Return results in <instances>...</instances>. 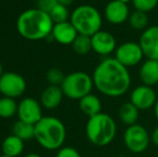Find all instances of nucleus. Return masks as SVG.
<instances>
[{
    "label": "nucleus",
    "instance_id": "obj_1",
    "mask_svg": "<svg viewBox=\"0 0 158 157\" xmlns=\"http://www.w3.org/2000/svg\"><path fill=\"white\" fill-rule=\"evenodd\" d=\"M93 81L98 92L112 98L123 96L131 85L128 68L114 57H108L98 64L93 73Z\"/></svg>",
    "mask_w": 158,
    "mask_h": 157
},
{
    "label": "nucleus",
    "instance_id": "obj_2",
    "mask_svg": "<svg viewBox=\"0 0 158 157\" xmlns=\"http://www.w3.org/2000/svg\"><path fill=\"white\" fill-rule=\"evenodd\" d=\"M54 23L50 14L40 9H29L19 14L16 29L23 38L37 41L48 38L52 34Z\"/></svg>",
    "mask_w": 158,
    "mask_h": 157
},
{
    "label": "nucleus",
    "instance_id": "obj_3",
    "mask_svg": "<svg viewBox=\"0 0 158 157\" xmlns=\"http://www.w3.org/2000/svg\"><path fill=\"white\" fill-rule=\"evenodd\" d=\"M64 123L54 116H43L35 125V139L46 150H59L66 140Z\"/></svg>",
    "mask_w": 158,
    "mask_h": 157
},
{
    "label": "nucleus",
    "instance_id": "obj_4",
    "mask_svg": "<svg viewBox=\"0 0 158 157\" xmlns=\"http://www.w3.org/2000/svg\"><path fill=\"white\" fill-rule=\"evenodd\" d=\"M116 123L113 118L103 112L88 118L85 128L87 139L97 147H106L112 143L116 136Z\"/></svg>",
    "mask_w": 158,
    "mask_h": 157
},
{
    "label": "nucleus",
    "instance_id": "obj_5",
    "mask_svg": "<svg viewBox=\"0 0 158 157\" xmlns=\"http://www.w3.org/2000/svg\"><path fill=\"white\" fill-rule=\"evenodd\" d=\"M70 22L77 29V34L92 37L101 30L102 16L95 6L82 4L72 11Z\"/></svg>",
    "mask_w": 158,
    "mask_h": 157
},
{
    "label": "nucleus",
    "instance_id": "obj_6",
    "mask_svg": "<svg viewBox=\"0 0 158 157\" xmlns=\"http://www.w3.org/2000/svg\"><path fill=\"white\" fill-rule=\"evenodd\" d=\"M60 87L66 97L73 100H80L92 93L94 81L93 76H90L86 72L75 71L64 76Z\"/></svg>",
    "mask_w": 158,
    "mask_h": 157
},
{
    "label": "nucleus",
    "instance_id": "obj_7",
    "mask_svg": "<svg viewBox=\"0 0 158 157\" xmlns=\"http://www.w3.org/2000/svg\"><path fill=\"white\" fill-rule=\"evenodd\" d=\"M124 143L129 152L135 154L143 153L151 143V134L140 124L128 126L124 134Z\"/></svg>",
    "mask_w": 158,
    "mask_h": 157
},
{
    "label": "nucleus",
    "instance_id": "obj_8",
    "mask_svg": "<svg viewBox=\"0 0 158 157\" xmlns=\"http://www.w3.org/2000/svg\"><path fill=\"white\" fill-rule=\"evenodd\" d=\"M114 58L125 66L126 68L135 67L139 65L144 57L143 51L139 42L126 41L116 48L114 52Z\"/></svg>",
    "mask_w": 158,
    "mask_h": 157
},
{
    "label": "nucleus",
    "instance_id": "obj_9",
    "mask_svg": "<svg viewBox=\"0 0 158 157\" xmlns=\"http://www.w3.org/2000/svg\"><path fill=\"white\" fill-rule=\"evenodd\" d=\"M27 84L21 74L16 72H3L0 76V93L4 97L19 98L26 92Z\"/></svg>",
    "mask_w": 158,
    "mask_h": 157
},
{
    "label": "nucleus",
    "instance_id": "obj_10",
    "mask_svg": "<svg viewBox=\"0 0 158 157\" xmlns=\"http://www.w3.org/2000/svg\"><path fill=\"white\" fill-rule=\"evenodd\" d=\"M17 116L19 121L35 125L43 118L40 101L35 100L31 97H26L22 99L17 107Z\"/></svg>",
    "mask_w": 158,
    "mask_h": 157
},
{
    "label": "nucleus",
    "instance_id": "obj_11",
    "mask_svg": "<svg viewBox=\"0 0 158 157\" xmlns=\"http://www.w3.org/2000/svg\"><path fill=\"white\" fill-rule=\"evenodd\" d=\"M157 98L154 88L143 84L133 88L130 94V102L135 105L140 111L153 108L156 103Z\"/></svg>",
    "mask_w": 158,
    "mask_h": 157
},
{
    "label": "nucleus",
    "instance_id": "obj_12",
    "mask_svg": "<svg viewBox=\"0 0 158 157\" xmlns=\"http://www.w3.org/2000/svg\"><path fill=\"white\" fill-rule=\"evenodd\" d=\"M139 44L144 57L158 60V25L148 26L140 36Z\"/></svg>",
    "mask_w": 158,
    "mask_h": 157
},
{
    "label": "nucleus",
    "instance_id": "obj_13",
    "mask_svg": "<svg viewBox=\"0 0 158 157\" xmlns=\"http://www.w3.org/2000/svg\"><path fill=\"white\" fill-rule=\"evenodd\" d=\"M92 46L96 54L108 56L116 50V39L111 32L99 30L92 36Z\"/></svg>",
    "mask_w": 158,
    "mask_h": 157
},
{
    "label": "nucleus",
    "instance_id": "obj_14",
    "mask_svg": "<svg viewBox=\"0 0 158 157\" xmlns=\"http://www.w3.org/2000/svg\"><path fill=\"white\" fill-rule=\"evenodd\" d=\"M129 8L128 4L121 2L118 0H111L104 8V17L110 24L113 25H121L128 21Z\"/></svg>",
    "mask_w": 158,
    "mask_h": 157
},
{
    "label": "nucleus",
    "instance_id": "obj_15",
    "mask_svg": "<svg viewBox=\"0 0 158 157\" xmlns=\"http://www.w3.org/2000/svg\"><path fill=\"white\" fill-rule=\"evenodd\" d=\"M77 31L70 21L54 24L51 36L56 42L63 45H71L77 37Z\"/></svg>",
    "mask_w": 158,
    "mask_h": 157
},
{
    "label": "nucleus",
    "instance_id": "obj_16",
    "mask_svg": "<svg viewBox=\"0 0 158 157\" xmlns=\"http://www.w3.org/2000/svg\"><path fill=\"white\" fill-rule=\"evenodd\" d=\"M64 96V92L60 86L48 85V87L44 88L41 96H40V103L45 109H56L61 103Z\"/></svg>",
    "mask_w": 158,
    "mask_h": 157
},
{
    "label": "nucleus",
    "instance_id": "obj_17",
    "mask_svg": "<svg viewBox=\"0 0 158 157\" xmlns=\"http://www.w3.org/2000/svg\"><path fill=\"white\" fill-rule=\"evenodd\" d=\"M139 76L143 85L153 86L158 84V60L146 59L141 65L139 70Z\"/></svg>",
    "mask_w": 158,
    "mask_h": 157
},
{
    "label": "nucleus",
    "instance_id": "obj_18",
    "mask_svg": "<svg viewBox=\"0 0 158 157\" xmlns=\"http://www.w3.org/2000/svg\"><path fill=\"white\" fill-rule=\"evenodd\" d=\"M79 107L80 110L83 112L88 118H92L97 114L101 113L102 105L100 101L99 97H97L94 94H88L85 97L79 100Z\"/></svg>",
    "mask_w": 158,
    "mask_h": 157
},
{
    "label": "nucleus",
    "instance_id": "obj_19",
    "mask_svg": "<svg viewBox=\"0 0 158 157\" xmlns=\"http://www.w3.org/2000/svg\"><path fill=\"white\" fill-rule=\"evenodd\" d=\"M24 142L22 139L16 137L15 134L8 136L3 140L1 145L2 153L3 155L10 156V157H17L19 156L24 151Z\"/></svg>",
    "mask_w": 158,
    "mask_h": 157
},
{
    "label": "nucleus",
    "instance_id": "obj_20",
    "mask_svg": "<svg viewBox=\"0 0 158 157\" xmlns=\"http://www.w3.org/2000/svg\"><path fill=\"white\" fill-rule=\"evenodd\" d=\"M139 113L140 110L135 107V105L128 101L125 102L119 107L118 109V118L121 122L128 127V126L135 125L138 124V119H139Z\"/></svg>",
    "mask_w": 158,
    "mask_h": 157
},
{
    "label": "nucleus",
    "instance_id": "obj_21",
    "mask_svg": "<svg viewBox=\"0 0 158 157\" xmlns=\"http://www.w3.org/2000/svg\"><path fill=\"white\" fill-rule=\"evenodd\" d=\"M13 134L19 137L23 141L35 139V125L19 119L13 125Z\"/></svg>",
    "mask_w": 158,
    "mask_h": 157
},
{
    "label": "nucleus",
    "instance_id": "obj_22",
    "mask_svg": "<svg viewBox=\"0 0 158 157\" xmlns=\"http://www.w3.org/2000/svg\"><path fill=\"white\" fill-rule=\"evenodd\" d=\"M17 107L19 103L15 99L10 97H1L0 98V118H11L17 114Z\"/></svg>",
    "mask_w": 158,
    "mask_h": 157
},
{
    "label": "nucleus",
    "instance_id": "obj_23",
    "mask_svg": "<svg viewBox=\"0 0 158 157\" xmlns=\"http://www.w3.org/2000/svg\"><path fill=\"white\" fill-rule=\"evenodd\" d=\"M129 25L135 30H145L148 27V13L135 10L129 15Z\"/></svg>",
    "mask_w": 158,
    "mask_h": 157
},
{
    "label": "nucleus",
    "instance_id": "obj_24",
    "mask_svg": "<svg viewBox=\"0 0 158 157\" xmlns=\"http://www.w3.org/2000/svg\"><path fill=\"white\" fill-rule=\"evenodd\" d=\"M71 45H72L73 51H74L77 54L86 55V54H88L90 51H93L92 37L79 34Z\"/></svg>",
    "mask_w": 158,
    "mask_h": 157
},
{
    "label": "nucleus",
    "instance_id": "obj_25",
    "mask_svg": "<svg viewBox=\"0 0 158 157\" xmlns=\"http://www.w3.org/2000/svg\"><path fill=\"white\" fill-rule=\"evenodd\" d=\"M50 16L52 19L53 23L58 24V23H64V22L70 21V12L68 10V6H63V4L58 3L50 13Z\"/></svg>",
    "mask_w": 158,
    "mask_h": 157
},
{
    "label": "nucleus",
    "instance_id": "obj_26",
    "mask_svg": "<svg viewBox=\"0 0 158 157\" xmlns=\"http://www.w3.org/2000/svg\"><path fill=\"white\" fill-rule=\"evenodd\" d=\"M64 74L58 68H51L50 70H48L46 72V80H48L50 85H55V86H61L64 80Z\"/></svg>",
    "mask_w": 158,
    "mask_h": 157
},
{
    "label": "nucleus",
    "instance_id": "obj_27",
    "mask_svg": "<svg viewBox=\"0 0 158 157\" xmlns=\"http://www.w3.org/2000/svg\"><path fill=\"white\" fill-rule=\"evenodd\" d=\"M135 10L148 13L158 6V0H132Z\"/></svg>",
    "mask_w": 158,
    "mask_h": 157
},
{
    "label": "nucleus",
    "instance_id": "obj_28",
    "mask_svg": "<svg viewBox=\"0 0 158 157\" xmlns=\"http://www.w3.org/2000/svg\"><path fill=\"white\" fill-rule=\"evenodd\" d=\"M58 4V0H37V8L50 13Z\"/></svg>",
    "mask_w": 158,
    "mask_h": 157
},
{
    "label": "nucleus",
    "instance_id": "obj_29",
    "mask_svg": "<svg viewBox=\"0 0 158 157\" xmlns=\"http://www.w3.org/2000/svg\"><path fill=\"white\" fill-rule=\"evenodd\" d=\"M56 157H81V155L77 152V150H75L74 147H64L59 149Z\"/></svg>",
    "mask_w": 158,
    "mask_h": 157
},
{
    "label": "nucleus",
    "instance_id": "obj_30",
    "mask_svg": "<svg viewBox=\"0 0 158 157\" xmlns=\"http://www.w3.org/2000/svg\"><path fill=\"white\" fill-rule=\"evenodd\" d=\"M151 142L154 145L158 147V126L155 127V129L153 130L152 134H151Z\"/></svg>",
    "mask_w": 158,
    "mask_h": 157
},
{
    "label": "nucleus",
    "instance_id": "obj_31",
    "mask_svg": "<svg viewBox=\"0 0 158 157\" xmlns=\"http://www.w3.org/2000/svg\"><path fill=\"white\" fill-rule=\"evenodd\" d=\"M74 0H58V3L63 4V6H69L73 3Z\"/></svg>",
    "mask_w": 158,
    "mask_h": 157
},
{
    "label": "nucleus",
    "instance_id": "obj_32",
    "mask_svg": "<svg viewBox=\"0 0 158 157\" xmlns=\"http://www.w3.org/2000/svg\"><path fill=\"white\" fill-rule=\"evenodd\" d=\"M154 113H155V116H156L157 121H158V98H157V101L154 105Z\"/></svg>",
    "mask_w": 158,
    "mask_h": 157
},
{
    "label": "nucleus",
    "instance_id": "obj_33",
    "mask_svg": "<svg viewBox=\"0 0 158 157\" xmlns=\"http://www.w3.org/2000/svg\"><path fill=\"white\" fill-rule=\"evenodd\" d=\"M25 157H41L39 155V154H35V153H30L28 154V155H26Z\"/></svg>",
    "mask_w": 158,
    "mask_h": 157
},
{
    "label": "nucleus",
    "instance_id": "obj_34",
    "mask_svg": "<svg viewBox=\"0 0 158 157\" xmlns=\"http://www.w3.org/2000/svg\"><path fill=\"white\" fill-rule=\"evenodd\" d=\"M3 74V67H2V64H1V61H0V76Z\"/></svg>",
    "mask_w": 158,
    "mask_h": 157
},
{
    "label": "nucleus",
    "instance_id": "obj_35",
    "mask_svg": "<svg viewBox=\"0 0 158 157\" xmlns=\"http://www.w3.org/2000/svg\"><path fill=\"white\" fill-rule=\"evenodd\" d=\"M118 1L124 2V3H126V4H128L129 2H131V3H132V0H118Z\"/></svg>",
    "mask_w": 158,
    "mask_h": 157
},
{
    "label": "nucleus",
    "instance_id": "obj_36",
    "mask_svg": "<svg viewBox=\"0 0 158 157\" xmlns=\"http://www.w3.org/2000/svg\"><path fill=\"white\" fill-rule=\"evenodd\" d=\"M0 157H10V156H6V155H3V154H2V155L0 156Z\"/></svg>",
    "mask_w": 158,
    "mask_h": 157
}]
</instances>
